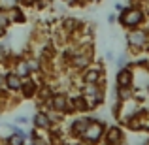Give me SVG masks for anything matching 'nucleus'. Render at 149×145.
Instances as JSON below:
<instances>
[{
	"label": "nucleus",
	"mask_w": 149,
	"mask_h": 145,
	"mask_svg": "<svg viewBox=\"0 0 149 145\" xmlns=\"http://www.w3.org/2000/svg\"><path fill=\"white\" fill-rule=\"evenodd\" d=\"M117 23L125 30L146 26L149 23V11L146 6H125L123 11L117 13Z\"/></svg>",
	"instance_id": "1"
},
{
	"label": "nucleus",
	"mask_w": 149,
	"mask_h": 145,
	"mask_svg": "<svg viewBox=\"0 0 149 145\" xmlns=\"http://www.w3.org/2000/svg\"><path fill=\"white\" fill-rule=\"evenodd\" d=\"M127 49L132 55H143L146 47L149 44V26H138V28H130L127 30Z\"/></svg>",
	"instance_id": "2"
},
{
	"label": "nucleus",
	"mask_w": 149,
	"mask_h": 145,
	"mask_svg": "<svg viewBox=\"0 0 149 145\" xmlns=\"http://www.w3.org/2000/svg\"><path fill=\"white\" fill-rule=\"evenodd\" d=\"M81 85H98V83H106V66L104 60L96 58L91 66H87L85 70L77 72Z\"/></svg>",
	"instance_id": "3"
},
{
	"label": "nucleus",
	"mask_w": 149,
	"mask_h": 145,
	"mask_svg": "<svg viewBox=\"0 0 149 145\" xmlns=\"http://www.w3.org/2000/svg\"><path fill=\"white\" fill-rule=\"evenodd\" d=\"M108 128V123L106 121L98 119V117H93L91 123L87 124L83 136H81L79 142H85V143H91V145H100L102 139H104V132Z\"/></svg>",
	"instance_id": "4"
},
{
	"label": "nucleus",
	"mask_w": 149,
	"mask_h": 145,
	"mask_svg": "<svg viewBox=\"0 0 149 145\" xmlns=\"http://www.w3.org/2000/svg\"><path fill=\"white\" fill-rule=\"evenodd\" d=\"M93 115H89V113H81V115H76L72 117V119L66 123V136H68V139H72V142H79L81 136H83L85 128H87V124L91 123Z\"/></svg>",
	"instance_id": "5"
},
{
	"label": "nucleus",
	"mask_w": 149,
	"mask_h": 145,
	"mask_svg": "<svg viewBox=\"0 0 149 145\" xmlns=\"http://www.w3.org/2000/svg\"><path fill=\"white\" fill-rule=\"evenodd\" d=\"M47 109H55L57 113L62 115H72V108H70V94L66 91H55L49 98V105Z\"/></svg>",
	"instance_id": "6"
},
{
	"label": "nucleus",
	"mask_w": 149,
	"mask_h": 145,
	"mask_svg": "<svg viewBox=\"0 0 149 145\" xmlns=\"http://www.w3.org/2000/svg\"><path fill=\"white\" fill-rule=\"evenodd\" d=\"M38 89H40V79L34 76L23 77L21 81V89H19V96L23 100H34L38 94Z\"/></svg>",
	"instance_id": "7"
},
{
	"label": "nucleus",
	"mask_w": 149,
	"mask_h": 145,
	"mask_svg": "<svg viewBox=\"0 0 149 145\" xmlns=\"http://www.w3.org/2000/svg\"><path fill=\"white\" fill-rule=\"evenodd\" d=\"M134 85H136V72L132 70L130 64L125 66V68H117V72H115V87H134Z\"/></svg>",
	"instance_id": "8"
},
{
	"label": "nucleus",
	"mask_w": 149,
	"mask_h": 145,
	"mask_svg": "<svg viewBox=\"0 0 149 145\" xmlns=\"http://www.w3.org/2000/svg\"><path fill=\"white\" fill-rule=\"evenodd\" d=\"M30 124H32V128L42 130V132H49L51 128H53V124H51V121H49L47 111H45V109H36L34 115L30 117Z\"/></svg>",
	"instance_id": "9"
},
{
	"label": "nucleus",
	"mask_w": 149,
	"mask_h": 145,
	"mask_svg": "<svg viewBox=\"0 0 149 145\" xmlns=\"http://www.w3.org/2000/svg\"><path fill=\"white\" fill-rule=\"evenodd\" d=\"M10 70H13L15 74H17L19 77H29V76H32V72H30V66H29V60H26V57L23 53H19V55H13V62H11V68Z\"/></svg>",
	"instance_id": "10"
},
{
	"label": "nucleus",
	"mask_w": 149,
	"mask_h": 145,
	"mask_svg": "<svg viewBox=\"0 0 149 145\" xmlns=\"http://www.w3.org/2000/svg\"><path fill=\"white\" fill-rule=\"evenodd\" d=\"M21 77L17 76V74L13 72V70H6V74H4V87L10 91V94H19V89H21Z\"/></svg>",
	"instance_id": "11"
},
{
	"label": "nucleus",
	"mask_w": 149,
	"mask_h": 145,
	"mask_svg": "<svg viewBox=\"0 0 149 145\" xmlns=\"http://www.w3.org/2000/svg\"><path fill=\"white\" fill-rule=\"evenodd\" d=\"M8 13H10L11 25H25L26 23V11L19 4H13L11 8H8Z\"/></svg>",
	"instance_id": "12"
},
{
	"label": "nucleus",
	"mask_w": 149,
	"mask_h": 145,
	"mask_svg": "<svg viewBox=\"0 0 149 145\" xmlns=\"http://www.w3.org/2000/svg\"><path fill=\"white\" fill-rule=\"evenodd\" d=\"M113 96H115V100L128 102L134 98V87H115L113 89Z\"/></svg>",
	"instance_id": "13"
},
{
	"label": "nucleus",
	"mask_w": 149,
	"mask_h": 145,
	"mask_svg": "<svg viewBox=\"0 0 149 145\" xmlns=\"http://www.w3.org/2000/svg\"><path fill=\"white\" fill-rule=\"evenodd\" d=\"M4 145H26V138L10 132V136H6V138H4Z\"/></svg>",
	"instance_id": "14"
},
{
	"label": "nucleus",
	"mask_w": 149,
	"mask_h": 145,
	"mask_svg": "<svg viewBox=\"0 0 149 145\" xmlns=\"http://www.w3.org/2000/svg\"><path fill=\"white\" fill-rule=\"evenodd\" d=\"M0 26L2 28H10L11 26V19H10V13H8L6 6H0Z\"/></svg>",
	"instance_id": "15"
},
{
	"label": "nucleus",
	"mask_w": 149,
	"mask_h": 145,
	"mask_svg": "<svg viewBox=\"0 0 149 145\" xmlns=\"http://www.w3.org/2000/svg\"><path fill=\"white\" fill-rule=\"evenodd\" d=\"M130 60H132V58H130L128 53H121L119 57L115 58V66H117V68H125V66L130 64Z\"/></svg>",
	"instance_id": "16"
},
{
	"label": "nucleus",
	"mask_w": 149,
	"mask_h": 145,
	"mask_svg": "<svg viewBox=\"0 0 149 145\" xmlns=\"http://www.w3.org/2000/svg\"><path fill=\"white\" fill-rule=\"evenodd\" d=\"M62 2L70 8H85L89 4H93V0H62Z\"/></svg>",
	"instance_id": "17"
},
{
	"label": "nucleus",
	"mask_w": 149,
	"mask_h": 145,
	"mask_svg": "<svg viewBox=\"0 0 149 145\" xmlns=\"http://www.w3.org/2000/svg\"><path fill=\"white\" fill-rule=\"evenodd\" d=\"M51 4H53V0H36V4H34V10H38V11L49 10Z\"/></svg>",
	"instance_id": "18"
},
{
	"label": "nucleus",
	"mask_w": 149,
	"mask_h": 145,
	"mask_svg": "<svg viewBox=\"0 0 149 145\" xmlns=\"http://www.w3.org/2000/svg\"><path fill=\"white\" fill-rule=\"evenodd\" d=\"M13 123L19 124V126H26V124H30V117L29 115H15Z\"/></svg>",
	"instance_id": "19"
},
{
	"label": "nucleus",
	"mask_w": 149,
	"mask_h": 145,
	"mask_svg": "<svg viewBox=\"0 0 149 145\" xmlns=\"http://www.w3.org/2000/svg\"><path fill=\"white\" fill-rule=\"evenodd\" d=\"M15 4H19L21 8H34L36 0H15Z\"/></svg>",
	"instance_id": "20"
},
{
	"label": "nucleus",
	"mask_w": 149,
	"mask_h": 145,
	"mask_svg": "<svg viewBox=\"0 0 149 145\" xmlns=\"http://www.w3.org/2000/svg\"><path fill=\"white\" fill-rule=\"evenodd\" d=\"M115 21H117V13L113 11V13H109V15H108V23H109V25H113Z\"/></svg>",
	"instance_id": "21"
},
{
	"label": "nucleus",
	"mask_w": 149,
	"mask_h": 145,
	"mask_svg": "<svg viewBox=\"0 0 149 145\" xmlns=\"http://www.w3.org/2000/svg\"><path fill=\"white\" fill-rule=\"evenodd\" d=\"M4 74H6V70L0 68V87H4Z\"/></svg>",
	"instance_id": "22"
},
{
	"label": "nucleus",
	"mask_w": 149,
	"mask_h": 145,
	"mask_svg": "<svg viewBox=\"0 0 149 145\" xmlns=\"http://www.w3.org/2000/svg\"><path fill=\"white\" fill-rule=\"evenodd\" d=\"M123 8H125V4H115V13H119V11H123Z\"/></svg>",
	"instance_id": "23"
},
{
	"label": "nucleus",
	"mask_w": 149,
	"mask_h": 145,
	"mask_svg": "<svg viewBox=\"0 0 149 145\" xmlns=\"http://www.w3.org/2000/svg\"><path fill=\"white\" fill-rule=\"evenodd\" d=\"M106 60H113V53H111V51H108V53H106Z\"/></svg>",
	"instance_id": "24"
},
{
	"label": "nucleus",
	"mask_w": 149,
	"mask_h": 145,
	"mask_svg": "<svg viewBox=\"0 0 149 145\" xmlns=\"http://www.w3.org/2000/svg\"><path fill=\"white\" fill-rule=\"evenodd\" d=\"M74 145H91V143H85V142H74Z\"/></svg>",
	"instance_id": "25"
},
{
	"label": "nucleus",
	"mask_w": 149,
	"mask_h": 145,
	"mask_svg": "<svg viewBox=\"0 0 149 145\" xmlns=\"http://www.w3.org/2000/svg\"><path fill=\"white\" fill-rule=\"evenodd\" d=\"M102 2V0H93V4H100Z\"/></svg>",
	"instance_id": "26"
},
{
	"label": "nucleus",
	"mask_w": 149,
	"mask_h": 145,
	"mask_svg": "<svg viewBox=\"0 0 149 145\" xmlns=\"http://www.w3.org/2000/svg\"><path fill=\"white\" fill-rule=\"evenodd\" d=\"M0 145H4V139L2 138H0Z\"/></svg>",
	"instance_id": "27"
},
{
	"label": "nucleus",
	"mask_w": 149,
	"mask_h": 145,
	"mask_svg": "<svg viewBox=\"0 0 149 145\" xmlns=\"http://www.w3.org/2000/svg\"><path fill=\"white\" fill-rule=\"evenodd\" d=\"M142 145H149V142H146V143H142Z\"/></svg>",
	"instance_id": "28"
},
{
	"label": "nucleus",
	"mask_w": 149,
	"mask_h": 145,
	"mask_svg": "<svg viewBox=\"0 0 149 145\" xmlns=\"http://www.w3.org/2000/svg\"><path fill=\"white\" fill-rule=\"evenodd\" d=\"M11 2H15V0H11Z\"/></svg>",
	"instance_id": "29"
}]
</instances>
